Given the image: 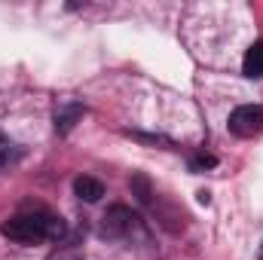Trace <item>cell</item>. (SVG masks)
<instances>
[{"label": "cell", "instance_id": "obj_5", "mask_svg": "<svg viewBox=\"0 0 263 260\" xmlns=\"http://www.w3.org/2000/svg\"><path fill=\"white\" fill-rule=\"evenodd\" d=\"M242 73H245L248 80H260L263 77V40H257V43L248 46V52H245V59H242Z\"/></svg>", "mask_w": 263, "mask_h": 260}, {"label": "cell", "instance_id": "obj_6", "mask_svg": "<svg viewBox=\"0 0 263 260\" xmlns=\"http://www.w3.org/2000/svg\"><path fill=\"white\" fill-rule=\"evenodd\" d=\"M73 193L80 196L83 202H98V199L104 196V184H101L98 178H89V175H80V178L73 181Z\"/></svg>", "mask_w": 263, "mask_h": 260}, {"label": "cell", "instance_id": "obj_1", "mask_svg": "<svg viewBox=\"0 0 263 260\" xmlns=\"http://www.w3.org/2000/svg\"><path fill=\"white\" fill-rule=\"evenodd\" d=\"M0 233L9 239V242H18V245H40L46 239L59 242L65 236V224L46 211H34V214H15L9 217Z\"/></svg>", "mask_w": 263, "mask_h": 260}, {"label": "cell", "instance_id": "obj_7", "mask_svg": "<svg viewBox=\"0 0 263 260\" xmlns=\"http://www.w3.org/2000/svg\"><path fill=\"white\" fill-rule=\"evenodd\" d=\"M22 156V150H18V144H12L6 135H0V169H6V165H12L15 159Z\"/></svg>", "mask_w": 263, "mask_h": 260}, {"label": "cell", "instance_id": "obj_3", "mask_svg": "<svg viewBox=\"0 0 263 260\" xmlns=\"http://www.w3.org/2000/svg\"><path fill=\"white\" fill-rule=\"evenodd\" d=\"M135 224V214H132L126 205H110L101 217V236L104 239H123Z\"/></svg>", "mask_w": 263, "mask_h": 260}, {"label": "cell", "instance_id": "obj_2", "mask_svg": "<svg viewBox=\"0 0 263 260\" xmlns=\"http://www.w3.org/2000/svg\"><path fill=\"white\" fill-rule=\"evenodd\" d=\"M227 129L236 138H257L263 135V104H242L230 114Z\"/></svg>", "mask_w": 263, "mask_h": 260}, {"label": "cell", "instance_id": "obj_11", "mask_svg": "<svg viewBox=\"0 0 263 260\" xmlns=\"http://www.w3.org/2000/svg\"><path fill=\"white\" fill-rule=\"evenodd\" d=\"M257 260H263V245H260V257H257Z\"/></svg>", "mask_w": 263, "mask_h": 260}, {"label": "cell", "instance_id": "obj_4", "mask_svg": "<svg viewBox=\"0 0 263 260\" xmlns=\"http://www.w3.org/2000/svg\"><path fill=\"white\" fill-rule=\"evenodd\" d=\"M86 114V107L83 104H77V101H62L59 107H55V132L59 135H67V132L77 126V120Z\"/></svg>", "mask_w": 263, "mask_h": 260}, {"label": "cell", "instance_id": "obj_9", "mask_svg": "<svg viewBox=\"0 0 263 260\" xmlns=\"http://www.w3.org/2000/svg\"><path fill=\"white\" fill-rule=\"evenodd\" d=\"M217 165V159L211 156V153H196L193 159H190V169L193 172H202V169H214Z\"/></svg>", "mask_w": 263, "mask_h": 260}, {"label": "cell", "instance_id": "obj_8", "mask_svg": "<svg viewBox=\"0 0 263 260\" xmlns=\"http://www.w3.org/2000/svg\"><path fill=\"white\" fill-rule=\"evenodd\" d=\"M132 187L138 190V199H141L144 205H147V202L153 199V190H150V181H147L144 175H135V178H132Z\"/></svg>", "mask_w": 263, "mask_h": 260}, {"label": "cell", "instance_id": "obj_10", "mask_svg": "<svg viewBox=\"0 0 263 260\" xmlns=\"http://www.w3.org/2000/svg\"><path fill=\"white\" fill-rule=\"evenodd\" d=\"M55 260H83V254H80L77 248H67V251H62Z\"/></svg>", "mask_w": 263, "mask_h": 260}]
</instances>
